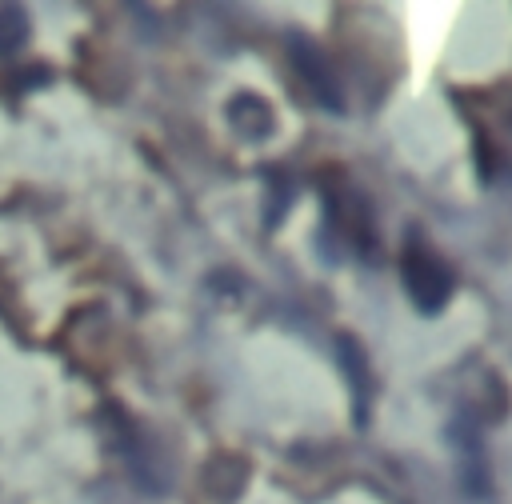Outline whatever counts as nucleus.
<instances>
[{
  "label": "nucleus",
  "instance_id": "obj_1",
  "mask_svg": "<svg viewBox=\"0 0 512 504\" xmlns=\"http://www.w3.org/2000/svg\"><path fill=\"white\" fill-rule=\"evenodd\" d=\"M400 276H404V292H408L412 308L424 312V316H436L448 304V296H452V268H448V260L416 228L408 232V244L400 252Z\"/></svg>",
  "mask_w": 512,
  "mask_h": 504
},
{
  "label": "nucleus",
  "instance_id": "obj_2",
  "mask_svg": "<svg viewBox=\"0 0 512 504\" xmlns=\"http://www.w3.org/2000/svg\"><path fill=\"white\" fill-rule=\"evenodd\" d=\"M288 60H292L296 76L308 84V92H312V100H316L320 108H328V112H344V92H340V84H336L328 60L320 56V48H316L312 40L292 36V40H288Z\"/></svg>",
  "mask_w": 512,
  "mask_h": 504
},
{
  "label": "nucleus",
  "instance_id": "obj_3",
  "mask_svg": "<svg viewBox=\"0 0 512 504\" xmlns=\"http://www.w3.org/2000/svg\"><path fill=\"white\" fill-rule=\"evenodd\" d=\"M328 228H336L352 252L372 260V240H376L372 212H368V204L352 188H332L328 192Z\"/></svg>",
  "mask_w": 512,
  "mask_h": 504
},
{
  "label": "nucleus",
  "instance_id": "obj_4",
  "mask_svg": "<svg viewBox=\"0 0 512 504\" xmlns=\"http://www.w3.org/2000/svg\"><path fill=\"white\" fill-rule=\"evenodd\" d=\"M336 356H340L344 376H348V388H352L356 424H368V404H372V388H376L372 368H368V356H364L360 340H356V336H348V332H340V336H336Z\"/></svg>",
  "mask_w": 512,
  "mask_h": 504
},
{
  "label": "nucleus",
  "instance_id": "obj_5",
  "mask_svg": "<svg viewBox=\"0 0 512 504\" xmlns=\"http://www.w3.org/2000/svg\"><path fill=\"white\" fill-rule=\"evenodd\" d=\"M228 124L248 144H260V140H268L276 132V116H272L268 100L256 96V92H240V96L228 100Z\"/></svg>",
  "mask_w": 512,
  "mask_h": 504
},
{
  "label": "nucleus",
  "instance_id": "obj_6",
  "mask_svg": "<svg viewBox=\"0 0 512 504\" xmlns=\"http://www.w3.org/2000/svg\"><path fill=\"white\" fill-rule=\"evenodd\" d=\"M448 440L460 448V472H464V484L472 496H484L488 492V472H484V448H480V432L468 416H456L452 428H448Z\"/></svg>",
  "mask_w": 512,
  "mask_h": 504
},
{
  "label": "nucleus",
  "instance_id": "obj_7",
  "mask_svg": "<svg viewBox=\"0 0 512 504\" xmlns=\"http://www.w3.org/2000/svg\"><path fill=\"white\" fill-rule=\"evenodd\" d=\"M28 36V16L12 4H0V56L4 52H16Z\"/></svg>",
  "mask_w": 512,
  "mask_h": 504
},
{
  "label": "nucleus",
  "instance_id": "obj_8",
  "mask_svg": "<svg viewBox=\"0 0 512 504\" xmlns=\"http://www.w3.org/2000/svg\"><path fill=\"white\" fill-rule=\"evenodd\" d=\"M504 128H508V136H512V104H508V112H504Z\"/></svg>",
  "mask_w": 512,
  "mask_h": 504
}]
</instances>
